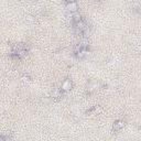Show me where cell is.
Listing matches in <instances>:
<instances>
[{
	"label": "cell",
	"instance_id": "2",
	"mask_svg": "<svg viewBox=\"0 0 141 141\" xmlns=\"http://www.w3.org/2000/svg\"><path fill=\"white\" fill-rule=\"evenodd\" d=\"M124 121H116L115 124H114V130H115V131H118V130H120L121 128H124Z\"/></svg>",
	"mask_w": 141,
	"mask_h": 141
},
{
	"label": "cell",
	"instance_id": "4",
	"mask_svg": "<svg viewBox=\"0 0 141 141\" xmlns=\"http://www.w3.org/2000/svg\"><path fill=\"white\" fill-rule=\"evenodd\" d=\"M97 86H98V84L97 83H91V85H89V91H94L95 88H97Z\"/></svg>",
	"mask_w": 141,
	"mask_h": 141
},
{
	"label": "cell",
	"instance_id": "6",
	"mask_svg": "<svg viewBox=\"0 0 141 141\" xmlns=\"http://www.w3.org/2000/svg\"><path fill=\"white\" fill-rule=\"evenodd\" d=\"M67 1H68V2H74L75 0H67Z\"/></svg>",
	"mask_w": 141,
	"mask_h": 141
},
{
	"label": "cell",
	"instance_id": "5",
	"mask_svg": "<svg viewBox=\"0 0 141 141\" xmlns=\"http://www.w3.org/2000/svg\"><path fill=\"white\" fill-rule=\"evenodd\" d=\"M52 95H53V97H60V91H58V89H55L54 91H53L52 93Z\"/></svg>",
	"mask_w": 141,
	"mask_h": 141
},
{
	"label": "cell",
	"instance_id": "1",
	"mask_svg": "<svg viewBox=\"0 0 141 141\" xmlns=\"http://www.w3.org/2000/svg\"><path fill=\"white\" fill-rule=\"evenodd\" d=\"M66 9L68 10V11H71V12L76 11V10H77V3L75 2V1H74V2H69L68 5H67Z\"/></svg>",
	"mask_w": 141,
	"mask_h": 141
},
{
	"label": "cell",
	"instance_id": "3",
	"mask_svg": "<svg viewBox=\"0 0 141 141\" xmlns=\"http://www.w3.org/2000/svg\"><path fill=\"white\" fill-rule=\"evenodd\" d=\"M72 87V83L69 81H65L64 84H63V86H62V89H64V91H67V89H69Z\"/></svg>",
	"mask_w": 141,
	"mask_h": 141
}]
</instances>
